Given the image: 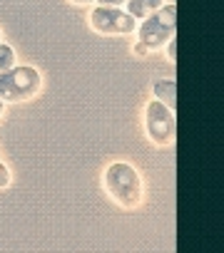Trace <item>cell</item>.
Returning a JSON list of instances; mask_svg holds the SVG:
<instances>
[{
    "mask_svg": "<svg viewBox=\"0 0 224 253\" xmlns=\"http://www.w3.org/2000/svg\"><path fill=\"white\" fill-rule=\"evenodd\" d=\"M10 186V169L0 162V189H8Z\"/></svg>",
    "mask_w": 224,
    "mask_h": 253,
    "instance_id": "9c48e42d",
    "label": "cell"
},
{
    "mask_svg": "<svg viewBox=\"0 0 224 253\" xmlns=\"http://www.w3.org/2000/svg\"><path fill=\"white\" fill-rule=\"evenodd\" d=\"M90 28L100 35H132L137 30V20L120 8H112V5H100L90 13Z\"/></svg>",
    "mask_w": 224,
    "mask_h": 253,
    "instance_id": "5b68a950",
    "label": "cell"
},
{
    "mask_svg": "<svg viewBox=\"0 0 224 253\" xmlns=\"http://www.w3.org/2000/svg\"><path fill=\"white\" fill-rule=\"evenodd\" d=\"M147 52H150V50H147L142 42H137V45H135V55H140V57H142V55H147Z\"/></svg>",
    "mask_w": 224,
    "mask_h": 253,
    "instance_id": "8fae6325",
    "label": "cell"
},
{
    "mask_svg": "<svg viewBox=\"0 0 224 253\" xmlns=\"http://www.w3.org/2000/svg\"><path fill=\"white\" fill-rule=\"evenodd\" d=\"M152 92H155V99H160L165 107L174 112L177 107V82L174 80H157L152 84Z\"/></svg>",
    "mask_w": 224,
    "mask_h": 253,
    "instance_id": "8992f818",
    "label": "cell"
},
{
    "mask_svg": "<svg viewBox=\"0 0 224 253\" xmlns=\"http://www.w3.org/2000/svg\"><path fill=\"white\" fill-rule=\"evenodd\" d=\"M43 89V75L30 67V65H15L8 72H0V99L5 104H20V102H30L35 94H40Z\"/></svg>",
    "mask_w": 224,
    "mask_h": 253,
    "instance_id": "7a4b0ae2",
    "label": "cell"
},
{
    "mask_svg": "<svg viewBox=\"0 0 224 253\" xmlns=\"http://www.w3.org/2000/svg\"><path fill=\"white\" fill-rule=\"evenodd\" d=\"M174 15H177V8L172 3H167L155 15L145 18L140 23V42L147 50H160L162 45H167L169 40H174V33H177Z\"/></svg>",
    "mask_w": 224,
    "mask_h": 253,
    "instance_id": "3957f363",
    "label": "cell"
},
{
    "mask_svg": "<svg viewBox=\"0 0 224 253\" xmlns=\"http://www.w3.org/2000/svg\"><path fill=\"white\" fill-rule=\"evenodd\" d=\"M3 112H5V102L0 99V117H3Z\"/></svg>",
    "mask_w": 224,
    "mask_h": 253,
    "instance_id": "4fadbf2b",
    "label": "cell"
},
{
    "mask_svg": "<svg viewBox=\"0 0 224 253\" xmlns=\"http://www.w3.org/2000/svg\"><path fill=\"white\" fill-rule=\"evenodd\" d=\"M105 189L110 199L122 209H137L142 204V176L127 162H112L105 169Z\"/></svg>",
    "mask_w": 224,
    "mask_h": 253,
    "instance_id": "6da1fadb",
    "label": "cell"
},
{
    "mask_svg": "<svg viewBox=\"0 0 224 253\" xmlns=\"http://www.w3.org/2000/svg\"><path fill=\"white\" fill-rule=\"evenodd\" d=\"M72 5H90V3H97V0H70Z\"/></svg>",
    "mask_w": 224,
    "mask_h": 253,
    "instance_id": "7c38bea8",
    "label": "cell"
},
{
    "mask_svg": "<svg viewBox=\"0 0 224 253\" xmlns=\"http://www.w3.org/2000/svg\"><path fill=\"white\" fill-rule=\"evenodd\" d=\"M0 42H3V33H0Z\"/></svg>",
    "mask_w": 224,
    "mask_h": 253,
    "instance_id": "5bb4252c",
    "label": "cell"
},
{
    "mask_svg": "<svg viewBox=\"0 0 224 253\" xmlns=\"http://www.w3.org/2000/svg\"><path fill=\"white\" fill-rule=\"evenodd\" d=\"M122 3H130V0H100V5H112V8H120Z\"/></svg>",
    "mask_w": 224,
    "mask_h": 253,
    "instance_id": "30bf717a",
    "label": "cell"
},
{
    "mask_svg": "<svg viewBox=\"0 0 224 253\" xmlns=\"http://www.w3.org/2000/svg\"><path fill=\"white\" fill-rule=\"evenodd\" d=\"M145 132L157 147H169L177 134V122L174 112L165 107L160 99H152L145 109Z\"/></svg>",
    "mask_w": 224,
    "mask_h": 253,
    "instance_id": "277c9868",
    "label": "cell"
},
{
    "mask_svg": "<svg viewBox=\"0 0 224 253\" xmlns=\"http://www.w3.org/2000/svg\"><path fill=\"white\" fill-rule=\"evenodd\" d=\"M15 50L10 47V45H5V42H0V72H8V70H13L15 67Z\"/></svg>",
    "mask_w": 224,
    "mask_h": 253,
    "instance_id": "ba28073f",
    "label": "cell"
},
{
    "mask_svg": "<svg viewBox=\"0 0 224 253\" xmlns=\"http://www.w3.org/2000/svg\"><path fill=\"white\" fill-rule=\"evenodd\" d=\"M162 5H165V0H130V3H127V13L135 20H145V18L155 15Z\"/></svg>",
    "mask_w": 224,
    "mask_h": 253,
    "instance_id": "52a82bcc",
    "label": "cell"
}]
</instances>
